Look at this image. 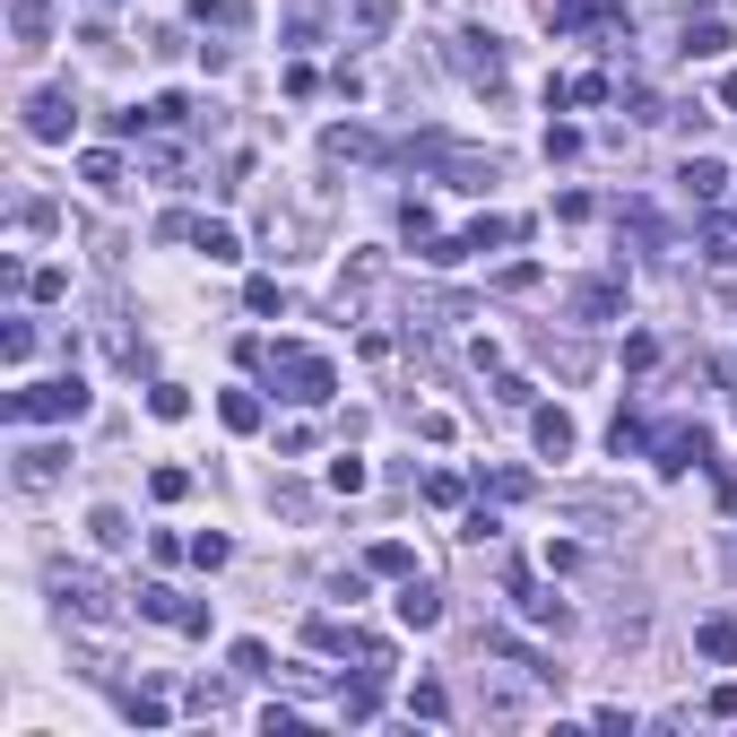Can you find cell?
<instances>
[{"mask_svg": "<svg viewBox=\"0 0 737 737\" xmlns=\"http://www.w3.org/2000/svg\"><path fill=\"white\" fill-rule=\"evenodd\" d=\"M365 478H373V469L356 460V452H339V460H330V487H339V494H365Z\"/></svg>", "mask_w": 737, "mask_h": 737, "instance_id": "obj_25", "label": "cell"}, {"mask_svg": "<svg viewBox=\"0 0 737 737\" xmlns=\"http://www.w3.org/2000/svg\"><path fill=\"white\" fill-rule=\"evenodd\" d=\"M529 443H538L547 460H564V452H573V417H564V408H529Z\"/></svg>", "mask_w": 737, "mask_h": 737, "instance_id": "obj_13", "label": "cell"}, {"mask_svg": "<svg viewBox=\"0 0 737 737\" xmlns=\"http://www.w3.org/2000/svg\"><path fill=\"white\" fill-rule=\"evenodd\" d=\"M269 382H278V399L321 408V399L339 390V365H330V356H313V348H269Z\"/></svg>", "mask_w": 737, "mask_h": 737, "instance_id": "obj_2", "label": "cell"}, {"mask_svg": "<svg viewBox=\"0 0 737 737\" xmlns=\"http://www.w3.org/2000/svg\"><path fill=\"white\" fill-rule=\"evenodd\" d=\"M70 130H79V105H70V87H44V96H26V139H44V148H70Z\"/></svg>", "mask_w": 737, "mask_h": 737, "instance_id": "obj_4", "label": "cell"}, {"mask_svg": "<svg viewBox=\"0 0 737 737\" xmlns=\"http://www.w3.org/2000/svg\"><path fill=\"white\" fill-rule=\"evenodd\" d=\"M694 642H703V659H712V668H737V616H703V633H694Z\"/></svg>", "mask_w": 737, "mask_h": 737, "instance_id": "obj_15", "label": "cell"}, {"mask_svg": "<svg viewBox=\"0 0 737 737\" xmlns=\"http://www.w3.org/2000/svg\"><path fill=\"white\" fill-rule=\"evenodd\" d=\"M148 417H165V425L191 417V390H183V382H156V390H148Z\"/></svg>", "mask_w": 737, "mask_h": 737, "instance_id": "obj_23", "label": "cell"}, {"mask_svg": "<svg viewBox=\"0 0 737 737\" xmlns=\"http://www.w3.org/2000/svg\"><path fill=\"white\" fill-rule=\"evenodd\" d=\"M304 642H313V651H356L365 633H356V624H339V616H313V624H304Z\"/></svg>", "mask_w": 737, "mask_h": 737, "instance_id": "obj_19", "label": "cell"}, {"mask_svg": "<svg viewBox=\"0 0 737 737\" xmlns=\"http://www.w3.org/2000/svg\"><path fill=\"white\" fill-rule=\"evenodd\" d=\"M26 295H44V304H61V295H70V278H61V269H35V278H26Z\"/></svg>", "mask_w": 737, "mask_h": 737, "instance_id": "obj_37", "label": "cell"}, {"mask_svg": "<svg viewBox=\"0 0 737 737\" xmlns=\"http://www.w3.org/2000/svg\"><path fill=\"white\" fill-rule=\"evenodd\" d=\"M555 26H608L616 44L633 35V26H624V0H555Z\"/></svg>", "mask_w": 737, "mask_h": 737, "instance_id": "obj_10", "label": "cell"}, {"mask_svg": "<svg viewBox=\"0 0 737 737\" xmlns=\"http://www.w3.org/2000/svg\"><path fill=\"white\" fill-rule=\"evenodd\" d=\"M191 244L209 251V260H244V244H235V226H200V235H191Z\"/></svg>", "mask_w": 737, "mask_h": 737, "instance_id": "obj_26", "label": "cell"}, {"mask_svg": "<svg viewBox=\"0 0 737 737\" xmlns=\"http://www.w3.org/2000/svg\"><path fill=\"white\" fill-rule=\"evenodd\" d=\"M191 17H200V26H218V35H244V26H251L244 0H191Z\"/></svg>", "mask_w": 737, "mask_h": 737, "instance_id": "obj_18", "label": "cell"}, {"mask_svg": "<svg viewBox=\"0 0 737 737\" xmlns=\"http://www.w3.org/2000/svg\"><path fill=\"white\" fill-rule=\"evenodd\" d=\"M226 555H235V538H218V529H200V538H191V564H209V573H218Z\"/></svg>", "mask_w": 737, "mask_h": 737, "instance_id": "obj_29", "label": "cell"}, {"mask_svg": "<svg viewBox=\"0 0 737 737\" xmlns=\"http://www.w3.org/2000/svg\"><path fill=\"white\" fill-rule=\"evenodd\" d=\"M321 156H330V165H373V156H382V139L356 130V122H339L330 139H321Z\"/></svg>", "mask_w": 737, "mask_h": 737, "instance_id": "obj_12", "label": "cell"}, {"mask_svg": "<svg viewBox=\"0 0 737 737\" xmlns=\"http://www.w3.org/2000/svg\"><path fill=\"white\" fill-rule=\"evenodd\" d=\"M399 624H408V633H434V624H443V590H434L425 573L399 582Z\"/></svg>", "mask_w": 737, "mask_h": 737, "instance_id": "obj_6", "label": "cell"}, {"mask_svg": "<svg viewBox=\"0 0 737 737\" xmlns=\"http://www.w3.org/2000/svg\"><path fill=\"white\" fill-rule=\"evenodd\" d=\"M616 304H624V286H616V278H590V286L573 295V313H582V321H616Z\"/></svg>", "mask_w": 737, "mask_h": 737, "instance_id": "obj_16", "label": "cell"}, {"mask_svg": "<svg viewBox=\"0 0 737 737\" xmlns=\"http://www.w3.org/2000/svg\"><path fill=\"white\" fill-rule=\"evenodd\" d=\"M9 44L17 52H44L52 44V0H9Z\"/></svg>", "mask_w": 737, "mask_h": 737, "instance_id": "obj_8", "label": "cell"}, {"mask_svg": "<svg viewBox=\"0 0 737 737\" xmlns=\"http://www.w3.org/2000/svg\"><path fill=\"white\" fill-rule=\"evenodd\" d=\"M0 356L26 365V356H35V321H9V330H0Z\"/></svg>", "mask_w": 737, "mask_h": 737, "instance_id": "obj_27", "label": "cell"}, {"mask_svg": "<svg viewBox=\"0 0 737 737\" xmlns=\"http://www.w3.org/2000/svg\"><path fill=\"white\" fill-rule=\"evenodd\" d=\"M408 712H417V721H443V712H452V694H443V686H417V694H408Z\"/></svg>", "mask_w": 737, "mask_h": 737, "instance_id": "obj_36", "label": "cell"}, {"mask_svg": "<svg viewBox=\"0 0 737 737\" xmlns=\"http://www.w3.org/2000/svg\"><path fill=\"white\" fill-rule=\"evenodd\" d=\"M452 70H460L469 87L503 96V52H494V35H460V44H452Z\"/></svg>", "mask_w": 737, "mask_h": 737, "instance_id": "obj_5", "label": "cell"}, {"mask_svg": "<svg viewBox=\"0 0 737 737\" xmlns=\"http://www.w3.org/2000/svg\"><path fill=\"white\" fill-rule=\"evenodd\" d=\"M122 712H130V721H139V729H165V721H174V712H165V694H130Z\"/></svg>", "mask_w": 737, "mask_h": 737, "instance_id": "obj_30", "label": "cell"}, {"mask_svg": "<svg viewBox=\"0 0 737 737\" xmlns=\"http://www.w3.org/2000/svg\"><path fill=\"white\" fill-rule=\"evenodd\" d=\"M686 52H694V61H721V52H729V17H694V26H686Z\"/></svg>", "mask_w": 737, "mask_h": 737, "instance_id": "obj_17", "label": "cell"}, {"mask_svg": "<svg viewBox=\"0 0 737 737\" xmlns=\"http://www.w3.org/2000/svg\"><path fill=\"white\" fill-rule=\"evenodd\" d=\"M244 304H251V313H286V286H278V278H251Z\"/></svg>", "mask_w": 737, "mask_h": 737, "instance_id": "obj_31", "label": "cell"}, {"mask_svg": "<svg viewBox=\"0 0 737 737\" xmlns=\"http://www.w3.org/2000/svg\"><path fill=\"white\" fill-rule=\"evenodd\" d=\"M148 494H156V503H183V494H191V469H156Z\"/></svg>", "mask_w": 737, "mask_h": 737, "instance_id": "obj_35", "label": "cell"}, {"mask_svg": "<svg viewBox=\"0 0 737 737\" xmlns=\"http://www.w3.org/2000/svg\"><path fill=\"white\" fill-rule=\"evenodd\" d=\"M494 399H503V408H529L538 382H529V373H494Z\"/></svg>", "mask_w": 737, "mask_h": 737, "instance_id": "obj_28", "label": "cell"}, {"mask_svg": "<svg viewBox=\"0 0 737 737\" xmlns=\"http://www.w3.org/2000/svg\"><path fill=\"white\" fill-rule=\"evenodd\" d=\"M703 452H712V443H703V425H668V434H659V469H668V478L703 469Z\"/></svg>", "mask_w": 737, "mask_h": 737, "instance_id": "obj_11", "label": "cell"}, {"mask_svg": "<svg viewBox=\"0 0 737 737\" xmlns=\"http://www.w3.org/2000/svg\"><path fill=\"white\" fill-rule=\"evenodd\" d=\"M87 399H96V390H87L79 373H61V382H26V390H9V425H17V434H26V425H79Z\"/></svg>", "mask_w": 737, "mask_h": 737, "instance_id": "obj_1", "label": "cell"}, {"mask_svg": "<svg viewBox=\"0 0 737 737\" xmlns=\"http://www.w3.org/2000/svg\"><path fill=\"white\" fill-rule=\"evenodd\" d=\"M235 677H278L269 668V642H235Z\"/></svg>", "mask_w": 737, "mask_h": 737, "instance_id": "obj_34", "label": "cell"}, {"mask_svg": "<svg viewBox=\"0 0 737 737\" xmlns=\"http://www.w3.org/2000/svg\"><path fill=\"white\" fill-rule=\"evenodd\" d=\"M9 460H17V469H9V478H17V487L35 494V487H52V478H61V460H70V452H61V443H17V452H9Z\"/></svg>", "mask_w": 737, "mask_h": 737, "instance_id": "obj_9", "label": "cell"}, {"mask_svg": "<svg viewBox=\"0 0 737 737\" xmlns=\"http://www.w3.org/2000/svg\"><path fill=\"white\" fill-rule=\"evenodd\" d=\"M87 9H114V0H87Z\"/></svg>", "mask_w": 737, "mask_h": 737, "instance_id": "obj_40", "label": "cell"}, {"mask_svg": "<svg viewBox=\"0 0 737 737\" xmlns=\"http://www.w3.org/2000/svg\"><path fill=\"white\" fill-rule=\"evenodd\" d=\"M79 174H87L96 191H122V156H114V148H87V156H79Z\"/></svg>", "mask_w": 737, "mask_h": 737, "instance_id": "obj_22", "label": "cell"}, {"mask_svg": "<svg viewBox=\"0 0 737 737\" xmlns=\"http://www.w3.org/2000/svg\"><path fill=\"white\" fill-rule=\"evenodd\" d=\"M218 417H226L235 434H251V425H260V399H251V390H226V399H218Z\"/></svg>", "mask_w": 737, "mask_h": 737, "instance_id": "obj_24", "label": "cell"}, {"mask_svg": "<svg viewBox=\"0 0 737 737\" xmlns=\"http://www.w3.org/2000/svg\"><path fill=\"white\" fill-rule=\"evenodd\" d=\"M677 191L712 209V200H729V165H721V156H686V165H677Z\"/></svg>", "mask_w": 737, "mask_h": 737, "instance_id": "obj_7", "label": "cell"}, {"mask_svg": "<svg viewBox=\"0 0 737 737\" xmlns=\"http://www.w3.org/2000/svg\"><path fill=\"white\" fill-rule=\"evenodd\" d=\"M512 599H520V616H529V624H564V599H555V590H529V582H512Z\"/></svg>", "mask_w": 737, "mask_h": 737, "instance_id": "obj_21", "label": "cell"}, {"mask_svg": "<svg viewBox=\"0 0 737 737\" xmlns=\"http://www.w3.org/2000/svg\"><path fill=\"white\" fill-rule=\"evenodd\" d=\"M721 105H729V114H737V70H729V79H721Z\"/></svg>", "mask_w": 737, "mask_h": 737, "instance_id": "obj_39", "label": "cell"}, {"mask_svg": "<svg viewBox=\"0 0 737 737\" xmlns=\"http://www.w3.org/2000/svg\"><path fill=\"white\" fill-rule=\"evenodd\" d=\"M87 529H96V547H130V520H122V512H114V503H105V512H96Z\"/></svg>", "mask_w": 737, "mask_h": 737, "instance_id": "obj_33", "label": "cell"}, {"mask_svg": "<svg viewBox=\"0 0 737 737\" xmlns=\"http://www.w3.org/2000/svg\"><path fill=\"white\" fill-rule=\"evenodd\" d=\"M365 573H390V582H408V573H417V555H408V547H399V538H373Z\"/></svg>", "mask_w": 737, "mask_h": 737, "instance_id": "obj_20", "label": "cell"}, {"mask_svg": "<svg viewBox=\"0 0 737 737\" xmlns=\"http://www.w3.org/2000/svg\"><path fill=\"white\" fill-rule=\"evenodd\" d=\"M608 452H616V460H624V452H642V417H633V408L608 425Z\"/></svg>", "mask_w": 737, "mask_h": 737, "instance_id": "obj_32", "label": "cell"}, {"mask_svg": "<svg viewBox=\"0 0 737 737\" xmlns=\"http://www.w3.org/2000/svg\"><path fill=\"white\" fill-rule=\"evenodd\" d=\"M348 26H356V44H382L399 26V0H348Z\"/></svg>", "mask_w": 737, "mask_h": 737, "instance_id": "obj_14", "label": "cell"}, {"mask_svg": "<svg viewBox=\"0 0 737 737\" xmlns=\"http://www.w3.org/2000/svg\"><path fill=\"white\" fill-rule=\"evenodd\" d=\"M712 721H737V686H721V694H712Z\"/></svg>", "mask_w": 737, "mask_h": 737, "instance_id": "obj_38", "label": "cell"}, {"mask_svg": "<svg viewBox=\"0 0 737 737\" xmlns=\"http://www.w3.org/2000/svg\"><path fill=\"white\" fill-rule=\"evenodd\" d=\"M52 599H61V616H79V624H114V590H105L96 564H52Z\"/></svg>", "mask_w": 737, "mask_h": 737, "instance_id": "obj_3", "label": "cell"}]
</instances>
